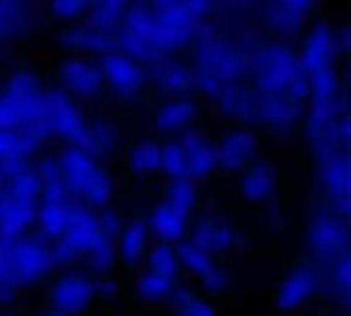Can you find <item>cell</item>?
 I'll use <instances>...</instances> for the list:
<instances>
[{"label":"cell","instance_id":"cell-28","mask_svg":"<svg viewBox=\"0 0 351 316\" xmlns=\"http://www.w3.org/2000/svg\"><path fill=\"white\" fill-rule=\"evenodd\" d=\"M147 219H149L150 230H152V235L156 241L177 244L178 241L187 237L193 216H189L178 207H175L173 204H169L168 200L161 198L154 205L152 210L147 214Z\"/></svg>","mask_w":351,"mask_h":316},{"label":"cell","instance_id":"cell-35","mask_svg":"<svg viewBox=\"0 0 351 316\" xmlns=\"http://www.w3.org/2000/svg\"><path fill=\"white\" fill-rule=\"evenodd\" d=\"M161 175L162 177H166V180L187 179L186 159H184L182 147H180L178 138H168V140H162Z\"/></svg>","mask_w":351,"mask_h":316},{"label":"cell","instance_id":"cell-1","mask_svg":"<svg viewBox=\"0 0 351 316\" xmlns=\"http://www.w3.org/2000/svg\"><path fill=\"white\" fill-rule=\"evenodd\" d=\"M193 55L195 88L212 103L249 75V48L223 30L205 27Z\"/></svg>","mask_w":351,"mask_h":316},{"label":"cell","instance_id":"cell-43","mask_svg":"<svg viewBox=\"0 0 351 316\" xmlns=\"http://www.w3.org/2000/svg\"><path fill=\"white\" fill-rule=\"evenodd\" d=\"M145 2L152 5V8H159V5L175 4V2H178V0H145Z\"/></svg>","mask_w":351,"mask_h":316},{"label":"cell","instance_id":"cell-34","mask_svg":"<svg viewBox=\"0 0 351 316\" xmlns=\"http://www.w3.org/2000/svg\"><path fill=\"white\" fill-rule=\"evenodd\" d=\"M162 198L180 210L195 217L199 208V187L193 180H168L162 189Z\"/></svg>","mask_w":351,"mask_h":316},{"label":"cell","instance_id":"cell-41","mask_svg":"<svg viewBox=\"0 0 351 316\" xmlns=\"http://www.w3.org/2000/svg\"><path fill=\"white\" fill-rule=\"evenodd\" d=\"M0 279H8V281H13L11 278V271H9V263L5 258L4 247H2V242H0ZM14 283V281H13Z\"/></svg>","mask_w":351,"mask_h":316},{"label":"cell","instance_id":"cell-5","mask_svg":"<svg viewBox=\"0 0 351 316\" xmlns=\"http://www.w3.org/2000/svg\"><path fill=\"white\" fill-rule=\"evenodd\" d=\"M210 5L202 0H178L154 8L152 45L156 60L193 48L207 27Z\"/></svg>","mask_w":351,"mask_h":316},{"label":"cell","instance_id":"cell-37","mask_svg":"<svg viewBox=\"0 0 351 316\" xmlns=\"http://www.w3.org/2000/svg\"><path fill=\"white\" fill-rule=\"evenodd\" d=\"M95 295H97V302L113 306L120 302L124 295V284L113 272L95 276Z\"/></svg>","mask_w":351,"mask_h":316},{"label":"cell","instance_id":"cell-23","mask_svg":"<svg viewBox=\"0 0 351 316\" xmlns=\"http://www.w3.org/2000/svg\"><path fill=\"white\" fill-rule=\"evenodd\" d=\"M219 170L228 173L242 171L258 159L260 138L256 131L247 125H235L215 140Z\"/></svg>","mask_w":351,"mask_h":316},{"label":"cell","instance_id":"cell-13","mask_svg":"<svg viewBox=\"0 0 351 316\" xmlns=\"http://www.w3.org/2000/svg\"><path fill=\"white\" fill-rule=\"evenodd\" d=\"M104 88L119 103H131L150 84L149 64L125 53L120 48L99 58Z\"/></svg>","mask_w":351,"mask_h":316},{"label":"cell","instance_id":"cell-29","mask_svg":"<svg viewBox=\"0 0 351 316\" xmlns=\"http://www.w3.org/2000/svg\"><path fill=\"white\" fill-rule=\"evenodd\" d=\"M177 284L178 283H175L171 279L152 274L145 269H138L136 272H132L129 295L134 302L140 304V306H147V308L165 306L173 295Z\"/></svg>","mask_w":351,"mask_h":316},{"label":"cell","instance_id":"cell-32","mask_svg":"<svg viewBox=\"0 0 351 316\" xmlns=\"http://www.w3.org/2000/svg\"><path fill=\"white\" fill-rule=\"evenodd\" d=\"M140 269H145V271L152 272V274L162 276L166 279H171L175 283H180L184 279L177 247H175V244H169V242L154 241Z\"/></svg>","mask_w":351,"mask_h":316},{"label":"cell","instance_id":"cell-25","mask_svg":"<svg viewBox=\"0 0 351 316\" xmlns=\"http://www.w3.org/2000/svg\"><path fill=\"white\" fill-rule=\"evenodd\" d=\"M149 78L150 84L166 97L189 96V92L195 88L193 66L177 55L149 64Z\"/></svg>","mask_w":351,"mask_h":316},{"label":"cell","instance_id":"cell-33","mask_svg":"<svg viewBox=\"0 0 351 316\" xmlns=\"http://www.w3.org/2000/svg\"><path fill=\"white\" fill-rule=\"evenodd\" d=\"M132 0H90L85 20L95 29L117 34Z\"/></svg>","mask_w":351,"mask_h":316},{"label":"cell","instance_id":"cell-7","mask_svg":"<svg viewBox=\"0 0 351 316\" xmlns=\"http://www.w3.org/2000/svg\"><path fill=\"white\" fill-rule=\"evenodd\" d=\"M11 278L20 288H38L55 272L51 242L39 232L0 235Z\"/></svg>","mask_w":351,"mask_h":316},{"label":"cell","instance_id":"cell-24","mask_svg":"<svg viewBox=\"0 0 351 316\" xmlns=\"http://www.w3.org/2000/svg\"><path fill=\"white\" fill-rule=\"evenodd\" d=\"M178 142L186 159L187 179L198 184L208 180L219 171L215 138H212L207 131L195 127L178 136Z\"/></svg>","mask_w":351,"mask_h":316},{"label":"cell","instance_id":"cell-46","mask_svg":"<svg viewBox=\"0 0 351 316\" xmlns=\"http://www.w3.org/2000/svg\"><path fill=\"white\" fill-rule=\"evenodd\" d=\"M0 316H18V315H14V313H11V311H2L0 313Z\"/></svg>","mask_w":351,"mask_h":316},{"label":"cell","instance_id":"cell-19","mask_svg":"<svg viewBox=\"0 0 351 316\" xmlns=\"http://www.w3.org/2000/svg\"><path fill=\"white\" fill-rule=\"evenodd\" d=\"M55 45L67 55L101 58L119 48L117 34L95 29L87 20L58 27Z\"/></svg>","mask_w":351,"mask_h":316},{"label":"cell","instance_id":"cell-38","mask_svg":"<svg viewBox=\"0 0 351 316\" xmlns=\"http://www.w3.org/2000/svg\"><path fill=\"white\" fill-rule=\"evenodd\" d=\"M95 216L99 219V225L103 226L104 232H106L113 241H115V237L120 233V230H122V226H124L125 223V217H128L124 214V210H122L115 202L97 208V210H95Z\"/></svg>","mask_w":351,"mask_h":316},{"label":"cell","instance_id":"cell-44","mask_svg":"<svg viewBox=\"0 0 351 316\" xmlns=\"http://www.w3.org/2000/svg\"><path fill=\"white\" fill-rule=\"evenodd\" d=\"M318 316H348L346 313H344V309H339V308H334L330 309V311H325V313H319Z\"/></svg>","mask_w":351,"mask_h":316},{"label":"cell","instance_id":"cell-14","mask_svg":"<svg viewBox=\"0 0 351 316\" xmlns=\"http://www.w3.org/2000/svg\"><path fill=\"white\" fill-rule=\"evenodd\" d=\"M316 152V180L325 202L348 216L350 207V159L346 147H319Z\"/></svg>","mask_w":351,"mask_h":316},{"label":"cell","instance_id":"cell-9","mask_svg":"<svg viewBox=\"0 0 351 316\" xmlns=\"http://www.w3.org/2000/svg\"><path fill=\"white\" fill-rule=\"evenodd\" d=\"M46 302L69 316H90L97 308L95 276L85 269L67 267L58 269L46 281Z\"/></svg>","mask_w":351,"mask_h":316},{"label":"cell","instance_id":"cell-26","mask_svg":"<svg viewBox=\"0 0 351 316\" xmlns=\"http://www.w3.org/2000/svg\"><path fill=\"white\" fill-rule=\"evenodd\" d=\"M279 186H281L279 170L270 161L256 159L245 170L240 171V196L251 205L269 204L279 191Z\"/></svg>","mask_w":351,"mask_h":316},{"label":"cell","instance_id":"cell-31","mask_svg":"<svg viewBox=\"0 0 351 316\" xmlns=\"http://www.w3.org/2000/svg\"><path fill=\"white\" fill-rule=\"evenodd\" d=\"M168 306L173 316H221L217 304L202 291L186 284L184 281L177 284Z\"/></svg>","mask_w":351,"mask_h":316},{"label":"cell","instance_id":"cell-21","mask_svg":"<svg viewBox=\"0 0 351 316\" xmlns=\"http://www.w3.org/2000/svg\"><path fill=\"white\" fill-rule=\"evenodd\" d=\"M73 145L80 147L99 161H112L124 150V134L112 117H87Z\"/></svg>","mask_w":351,"mask_h":316},{"label":"cell","instance_id":"cell-10","mask_svg":"<svg viewBox=\"0 0 351 316\" xmlns=\"http://www.w3.org/2000/svg\"><path fill=\"white\" fill-rule=\"evenodd\" d=\"M46 90H48V84L41 78V75L29 67L18 69L5 80L2 94L13 110L20 127L45 134L43 112H45Z\"/></svg>","mask_w":351,"mask_h":316},{"label":"cell","instance_id":"cell-39","mask_svg":"<svg viewBox=\"0 0 351 316\" xmlns=\"http://www.w3.org/2000/svg\"><path fill=\"white\" fill-rule=\"evenodd\" d=\"M267 2H270L277 9H281L286 14H289V16H293L295 20L300 21V23H304L307 14L318 5L319 0H267Z\"/></svg>","mask_w":351,"mask_h":316},{"label":"cell","instance_id":"cell-2","mask_svg":"<svg viewBox=\"0 0 351 316\" xmlns=\"http://www.w3.org/2000/svg\"><path fill=\"white\" fill-rule=\"evenodd\" d=\"M55 269L82 265L94 276L110 274L119 267L115 241L103 230L95 210L80 205L62 237L51 242Z\"/></svg>","mask_w":351,"mask_h":316},{"label":"cell","instance_id":"cell-15","mask_svg":"<svg viewBox=\"0 0 351 316\" xmlns=\"http://www.w3.org/2000/svg\"><path fill=\"white\" fill-rule=\"evenodd\" d=\"M87 115L80 101L71 97L57 85H48L43 112V131L58 142L73 145L78 138Z\"/></svg>","mask_w":351,"mask_h":316},{"label":"cell","instance_id":"cell-22","mask_svg":"<svg viewBox=\"0 0 351 316\" xmlns=\"http://www.w3.org/2000/svg\"><path fill=\"white\" fill-rule=\"evenodd\" d=\"M156 241L150 230L147 214L136 212L125 217V223L115 237L117 263L124 271L136 272L149 253L150 245Z\"/></svg>","mask_w":351,"mask_h":316},{"label":"cell","instance_id":"cell-6","mask_svg":"<svg viewBox=\"0 0 351 316\" xmlns=\"http://www.w3.org/2000/svg\"><path fill=\"white\" fill-rule=\"evenodd\" d=\"M41 193L43 182L30 165L8 173L0 189V235H20L36 228Z\"/></svg>","mask_w":351,"mask_h":316},{"label":"cell","instance_id":"cell-11","mask_svg":"<svg viewBox=\"0 0 351 316\" xmlns=\"http://www.w3.org/2000/svg\"><path fill=\"white\" fill-rule=\"evenodd\" d=\"M346 217L326 202L314 208L306 225V245L311 258L326 263L348 253L350 230Z\"/></svg>","mask_w":351,"mask_h":316},{"label":"cell","instance_id":"cell-40","mask_svg":"<svg viewBox=\"0 0 351 316\" xmlns=\"http://www.w3.org/2000/svg\"><path fill=\"white\" fill-rule=\"evenodd\" d=\"M11 127H20V125H18L16 117H14L11 106H9L8 99H5L2 90H0V130H11Z\"/></svg>","mask_w":351,"mask_h":316},{"label":"cell","instance_id":"cell-20","mask_svg":"<svg viewBox=\"0 0 351 316\" xmlns=\"http://www.w3.org/2000/svg\"><path fill=\"white\" fill-rule=\"evenodd\" d=\"M203 117L202 104L189 96L166 97L157 104L150 117V125L159 138H178L195 130Z\"/></svg>","mask_w":351,"mask_h":316},{"label":"cell","instance_id":"cell-27","mask_svg":"<svg viewBox=\"0 0 351 316\" xmlns=\"http://www.w3.org/2000/svg\"><path fill=\"white\" fill-rule=\"evenodd\" d=\"M122 161L136 179H154L161 175L162 140L161 138H138L122 150Z\"/></svg>","mask_w":351,"mask_h":316},{"label":"cell","instance_id":"cell-16","mask_svg":"<svg viewBox=\"0 0 351 316\" xmlns=\"http://www.w3.org/2000/svg\"><path fill=\"white\" fill-rule=\"evenodd\" d=\"M55 80L57 87L80 103L95 101L106 92L99 58L66 55L55 66Z\"/></svg>","mask_w":351,"mask_h":316},{"label":"cell","instance_id":"cell-3","mask_svg":"<svg viewBox=\"0 0 351 316\" xmlns=\"http://www.w3.org/2000/svg\"><path fill=\"white\" fill-rule=\"evenodd\" d=\"M247 76L258 90L293 97L302 103L309 99V80L300 55L288 41L274 39L249 48Z\"/></svg>","mask_w":351,"mask_h":316},{"label":"cell","instance_id":"cell-42","mask_svg":"<svg viewBox=\"0 0 351 316\" xmlns=\"http://www.w3.org/2000/svg\"><path fill=\"white\" fill-rule=\"evenodd\" d=\"M34 316H69V315H66V313L58 311V309L50 308V306H48V308L43 309V311H39V313H36Z\"/></svg>","mask_w":351,"mask_h":316},{"label":"cell","instance_id":"cell-18","mask_svg":"<svg viewBox=\"0 0 351 316\" xmlns=\"http://www.w3.org/2000/svg\"><path fill=\"white\" fill-rule=\"evenodd\" d=\"M78 202L71 196L64 182H53L43 186L41 202H39L36 232H39L50 242L62 237L69 226Z\"/></svg>","mask_w":351,"mask_h":316},{"label":"cell","instance_id":"cell-47","mask_svg":"<svg viewBox=\"0 0 351 316\" xmlns=\"http://www.w3.org/2000/svg\"><path fill=\"white\" fill-rule=\"evenodd\" d=\"M112 316H129L128 313H115V315H112Z\"/></svg>","mask_w":351,"mask_h":316},{"label":"cell","instance_id":"cell-45","mask_svg":"<svg viewBox=\"0 0 351 316\" xmlns=\"http://www.w3.org/2000/svg\"><path fill=\"white\" fill-rule=\"evenodd\" d=\"M233 2H242V4H265L267 0H233Z\"/></svg>","mask_w":351,"mask_h":316},{"label":"cell","instance_id":"cell-17","mask_svg":"<svg viewBox=\"0 0 351 316\" xmlns=\"http://www.w3.org/2000/svg\"><path fill=\"white\" fill-rule=\"evenodd\" d=\"M187 237L217 258L239 250L242 237L232 219L221 212H198L191 221Z\"/></svg>","mask_w":351,"mask_h":316},{"label":"cell","instance_id":"cell-30","mask_svg":"<svg viewBox=\"0 0 351 316\" xmlns=\"http://www.w3.org/2000/svg\"><path fill=\"white\" fill-rule=\"evenodd\" d=\"M323 295L334 308L346 309L350 302V256L339 254L337 258L323 263Z\"/></svg>","mask_w":351,"mask_h":316},{"label":"cell","instance_id":"cell-36","mask_svg":"<svg viewBox=\"0 0 351 316\" xmlns=\"http://www.w3.org/2000/svg\"><path fill=\"white\" fill-rule=\"evenodd\" d=\"M90 0H48V14L60 25L85 20Z\"/></svg>","mask_w":351,"mask_h":316},{"label":"cell","instance_id":"cell-4","mask_svg":"<svg viewBox=\"0 0 351 316\" xmlns=\"http://www.w3.org/2000/svg\"><path fill=\"white\" fill-rule=\"evenodd\" d=\"M57 158L64 186L80 205L97 210L115 200L119 180L106 162L76 145H66Z\"/></svg>","mask_w":351,"mask_h":316},{"label":"cell","instance_id":"cell-8","mask_svg":"<svg viewBox=\"0 0 351 316\" xmlns=\"http://www.w3.org/2000/svg\"><path fill=\"white\" fill-rule=\"evenodd\" d=\"M323 295V263L302 258L286 269L274 288V304L285 315L311 308Z\"/></svg>","mask_w":351,"mask_h":316},{"label":"cell","instance_id":"cell-12","mask_svg":"<svg viewBox=\"0 0 351 316\" xmlns=\"http://www.w3.org/2000/svg\"><path fill=\"white\" fill-rule=\"evenodd\" d=\"M175 247L184 276L195 279L203 295L221 297L233 287L235 276L223 258L205 251L189 237L178 241Z\"/></svg>","mask_w":351,"mask_h":316}]
</instances>
